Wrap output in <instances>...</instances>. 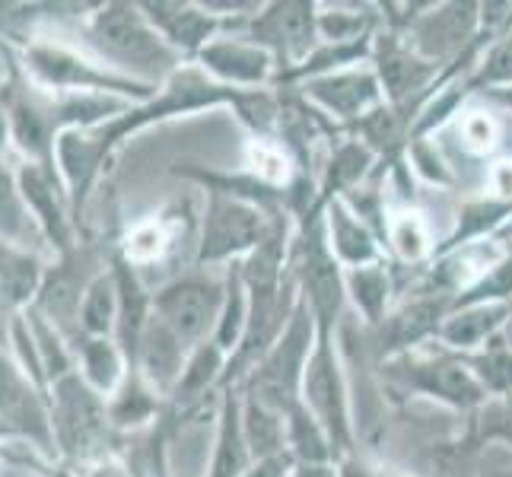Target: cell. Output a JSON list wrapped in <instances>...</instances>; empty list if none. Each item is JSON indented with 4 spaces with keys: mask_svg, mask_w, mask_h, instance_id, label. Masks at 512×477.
<instances>
[{
    "mask_svg": "<svg viewBox=\"0 0 512 477\" xmlns=\"http://www.w3.org/2000/svg\"><path fill=\"white\" fill-rule=\"evenodd\" d=\"M315 338H319V325H315L303 299H296L290 322L284 325L280 338L271 344V350L264 353L258 369L252 373L249 395L287 417V411L303 401L299 398L303 395V373L312 357Z\"/></svg>",
    "mask_w": 512,
    "mask_h": 477,
    "instance_id": "6da1fadb",
    "label": "cell"
},
{
    "mask_svg": "<svg viewBox=\"0 0 512 477\" xmlns=\"http://www.w3.org/2000/svg\"><path fill=\"white\" fill-rule=\"evenodd\" d=\"M303 404L306 411L322 423L334 452L347 455L353 446V423H350V398H347V379L344 366L334 347V331L319 328L312 357L303 373Z\"/></svg>",
    "mask_w": 512,
    "mask_h": 477,
    "instance_id": "7a4b0ae2",
    "label": "cell"
},
{
    "mask_svg": "<svg viewBox=\"0 0 512 477\" xmlns=\"http://www.w3.org/2000/svg\"><path fill=\"white\" fill-rule=\"evenodd\" d=\"M293 274H296L299 299L309 306L315 325L325 331H334V325H338V318L344 312V299H347L344 268L328 245L325 223L315 214L306 226V233L296 242Z\"/></svg>",
    "mask_w": 512,
    "mask_h": 477,
    "instance_id": "3957f363",
    "label": "cell"
},
{
    "mask_svg": "<svg viewBox=\"0 0 512 477\" xmlns=\"http://www.w3.org/2000/svg\"><path fill=\"white\" fill-rule=\"evenodd\" d=\"M249 39L271 51L277 61V80L303 67L312 51L319 48V4L306 0H287V4H268L255 10Z\"/></svg>",
    "mask_w": 512,
    "mask_h": 477,
    "instance_id": "277c9868",
    "label": "cell"
},
{
    "mask_svg": "<svg viewBox=\"0 0 512 477\" xmlns=\"http://www.w3.org/2000/svg\"><path fill=\"white\" fill-rule=\"evenodd\" d=\"M274 220L264 207L233 198V194H210V207L201 233V261L249 258L258 245L274 233Z\"/></svg>",
    "mask_w": 512,
    "mask_h": 477,
    "instance_id": "5b68a950",
    "label": "cell"
},
{
    "mask_svg": "<svg viewBox=\"0 0 512 477\" xmlns=\"http://www.w3.org/2000/svg\"><path fill=\"white\" fill-rule=\"evenodd\" d=\"M398 376L408 382L414 392L427 395L433 401H443L449 408L458 411H471V408H484L487 392L478 382V376L471 373V366L465 357H455V353H398L395 357Z\"/></svg>",
    "mask_w": 512,
    "mask_h": 477,
    "instance_id": "8992f818",
    "label": "cell"
},
{
    "mask_svg": "<svg viewBox=\"0 0 512 477\" xmlns=\"http://www.w3.org/2000/svg\"><path fill=\"white\" fill-rule=\"evenodd\" d=\"M303 99L331 118L357 121V125L385 105V93L376 70L366 67H347V70H334V74L303 80Z\"/></svg>",
    "mask_w": 512,
    "mask_h": 477,
    "instance_id": "52a82bcc",
    "label": "cell"
},
{
    "mask_svg": "<svg viewBox=\"0 0 512 477\" xmlns=\"http://www.w3.org/2000/svg\"><path fill=\"white\" fill-rule=\"evenodd\" d=\"M96 42L109 51L112 58L147 67V70H166L172 64L169 45L156 35V29L147 26V20L134 7H109L96 20Z\"/></svg>",
    "mask_w": 512,
    "mask_h": 477,
    "instance_id": "ba28073f",
    "label": "cell"
},
{
    "mask_svg": "<svg viewBox=\"0 0 512 477\" xmlns=\"http://www.w3.org/2000/svg\"><path fill=\"white\" fill-rule=\"evenodd\" d=\"M481 7L474 4H443L427 7L408 26V42L420 58L439 67V61L449 55H462L465 45L481 39Z\"/></svg>",
    "mask_w": 512,
    "mask_h": 477,
    "instance_id": "9c48e42d",
    "label": "cell"
},
{
    "mask_svg": "<svg viewBox=\"0 0 512 477\" xmlns=\"http://www.w3.org/2000/svg\"><path fill=\"white\" fill-rule=\"evenodd\" d=\"M223 296H226V287L207 284V280H182V284H172L169 290L160 293L156 312H160V322L175 338L182 344H191V341H201L210 328L217 331Z\"/></svg>",
    "mask_w": 512,
    "mask_h": 477,
    "instance_id": "30bf717a",
    "label": "cell"
},
{
    "mask_svg": "<svg viewBox=\"0 0 512 477\" xmlns=\"http://www.w3.org/2000/svg\"><path fill=\"white\" fill-rule=\"evenodd\" d=\"M204 67L223 80L229 90L233 86H245V90H264L268 83L277 80V61L271 51H264L252 39H223V42H210L201 51Z\"/></svg>",
    "mask_w": 512,
    "mask_h": 477,
    "instance_id": "8fae6325",
    "label": "cell"
},
{
    "mask_svg": "<svg viewBox=\"0 0 512 477\" xmlns=\"http://www.w3.org/2000/svg\"><path fill=\"white\" fill-rule=\"evenodd\" d=\"M512 318V303H471V306H452L446 318L436 328V338L446 350L468 357L490 347L500 338L506 322Z\"/></svg>",
    "mask_w": 512,
    "mask_h": 477,
    "instance_id": "7c38bea8",
    "label": "cell"
},
{
    "mask_svg": "<svg viewBox=\"0 0 512 477\" xmlns=\"http://www.w3.org/2000/svg\"><path fill=\"white\" fill-rule=\"evenodd\" d=\"M369 61H376L373 70L382 83L385 102H392V105L420 93L436 74V64L420 58L408 42L398 39V35H382V39H376L373 58Z\"/></svg>",
    "mask_w": 512,
    "mask_h": 477,
    "instance_id": "4fadbf2b",
    "label": "cell"
},
{
    "mask_svg": "<svg viewBox=\"0 0 512 477\" xmlns=\"http://www.w3.org/2000/svg\"><path fill=\"white\" fill-rule=\"evenodd\" d=\"M325 236L334 258L341 261V268H366V264H379L382 261V249H379V236L376 229L366 220H360L350 210V204L344 198H334L325 204Z\"/></svg>",
    "mask_w": 512,
    "mask_h": 477,
    "instance_id": "5bb4252c",
    "label": "cell"
},
{
    "mask_svg": "<svg viewBox=\"0 0 512 477\" xmlns=\"http://www.w3.org/2000/svg\"><path fill=\"white\" fill-rule=\"evenodd\" d=\"M150 20L163 29V35L185 51H204L210 45V35L217 32V20L201 7L188 4H153Z\"/></svg>",
    "mask_w": 512,
    "mask_h": 477,
    "instance_id": "9a60e30c",
    "label": "cell"
},
{
    "mask_svg": "<svg viewBox=\"0 0 512 477\" xmlns=\"http://www.w3.org/2000/svg\"><path fill=\"white\" fill-rule=\"evenodd\" d=\"M242 436H245V446H249V452H252V462L284 458L287 417L249 395L242 404Z\"/></svg>",
    "mask_w": 512,
    "mask_h": 477,
    "instance_id": "2e32d148",
    "label": "cell"
},
{
    "mask_svg": "<svg viewBox=\"0 0 512 477\" xmlns=\"http://www.w3.org/2000/svg\"><path fill=\"white\" fill-rule=\"evenodd\" d=\"M385 242H388V249L395 252V258L408 264H417L436 252L430 223L423 220V214L408 207L392 210V214L385 217Z\"/></svg>",
    "mask_w": 512,
    "mask_h": 477,
    "instance_id": "e0dca14e",
    "label": "cell"
},
{
    "mask_svg": "<svg viewBox=\"0 0 512 477\" xmlns=\"http://www.w3.org/2000/svg\"><path fill=\"white\" fill-rule=\"evenodd\" d=\"M446 303L439 299H417V303L404 306L398 315L385 318V334L392 338V347L398 353H408L414 344H420L423 338L436 334L439 322L446 318Z\"/></svg>",
    "mask_w": 512,
    "mask_h": 477,
    "instance_id": "ac0fdd59",
    "label": "cell"
},
{
    "mask_svg": "<svg viewBox=\"0 0 512 477\" xmlns=\"http://www.w3.org/2000/svg\"><path fill=\"white\" fill-rule=\"evenodd\" d=\"M287 449L296 458V465H328L334 458V446L322 423L315 420L306 404L299 401L287 411Z\"/></svg>",
    "mask_w": 512,
    "mask_h": 477,
    "instance_id": "d6986e66",
    "label": "cell"
},
{
    "mask_svg": "<svg viewBox=\"0 0 512 477\" xmlns=\"http://www.w3.org/2000/svg\"><path fill=\"white\" fill-rule=\"evenodd\" d=\"M140 363L156 385H166L182 373V341L160 318H153L140 334Z\"/></svg>",
    "mask_w": 512,
    "mask_h": 477,
    "instance_id": "ffe728a7",
    "label": "cell"
},
{
    "mask_svg": "<svg viewBox=\"0 0 512 477\" xmlns=\"http://www.w3.org/2000/svg\"><path fill=\"white\" fill-rule=\"evenodd\" d=\"M58 395H61V427L67 433V439H70V443L86 446L102 430L99 401L86 392L77 379H64L61 388H58Z\"/></svg>",
    "mask_w": 512,
    "mask_h": 477,
    "instance_id": "44dd1931",
    "label": "cell"
},
{
    "mask_svg": "<svg viewBox=\"0 0 512 477\" xmlns=\"http://www.w3.org/2000/svg\"><path fill=\"white\" fill-rule=\"evenodd\" d=\"M245 166H249V175L255 182H261L264 188L287 194V188L293 185V172L296 163L284 144H277L271 137H255L245 147Z\"/></svg>",
    "mask_w": 512,
    "mask_h": 477,
    "instance_id": "7402d4cb",
    "label": "cell"
},
{
    "mask_svg": "<svg viewBox=\"0 0 512 477\" xmlns=\"http://www.w3.org/2000/svg\"><path fill=\"white\" fill-rule=\"evenodd\" d=\"M249 462H252V452L245 446V436H242V408L236 401H229L223 408L214 465H210L207 477H245Z\"/></svg>",
    "mask_w": 512,
    "mask_h": 477,
    "instance_id": "603a6c76",
    "label": "cell"
},
{
    "mask_svg": "<svg viewBox=\"0 0 512 477\" xmlns=\"http://www.w3.org/2000/svg\"><path fill=\"white\" fill-rule=\"evenodd\" d=\"M344 287H347V299L357 306V312L366 318V322H382L385 306H388V293H392L388 271L382 261L366 264V268L344 271Z\"/></svg>",
    "mask_w": 512,
    "mask_h": 477,
    "instance_id": "cb8c5ba5",
    "label": "cell"
},
{
    "mask_svg": "<svg viewBox=\"0 0 512 477\" xmlns=\"http://www.w3.org/2000/svg\"><path fill=\"white\" fill-rule=\"evenodd\" d=\"M245 331H249V290H245L242 271H233L226 280V296H223L220 325L214 331V344L223 353L239 350L245 341Z\"/></svg>",
    "mask_w": 512,
    "mask_h": 477,
    "instance_id": "d4e9b609",
    "label": "cell"
},
{
    "mask_svg": "<svg viewBox=\"0 0 512 477\" xmlns=\"http://www.w3.org/2000/svg\"><path fill=\"white\" fill-rule=\"evenodd\" d=\"M369 163H373V150L366 144H344L334 150L331 163L325 169V179H322V198H319V207H325L328 201H334V194H341L347 188L357 185Z\"/></svg>",
    "mask_w": 512,
    "mask_h": 477,
    "instance_id": "484cf974",
    "label": "cell"
},
{
    "mask_svg": "<svg viewBox=\"0 0 512 477\" xmlns=\"http://www.w3.org/2000/svg\"><path fill=\"white\" fill-rule=\"evenodd\" d=\"M455 140L468 156H490L493 150L500 147V121L493 118V112L487 109H468L458 112L455 118Z\"/></svg>",
    "mask_w": 512,
    "mask_h": 477,
    "instance_id": "4316f807",
    "label": "cell"
},
{
    "mask_svg": "<svg viewBox=\"0 0 512 477\" xmlns=\"http://www.w3.org/2000/svg\"><path fill=\"white\" fill-rule=\"evenodd\" d=\"M465 363L484 385L487 398H500V395L512 392V350H506L500 344V338L478 353H468Z\"/></svg>",
    "mask_w": 512,
    "mask_h": 477,
    "instance_id": "83f0119b",
    "label": "cell"
},
{
    "mask_svg": "<svg viewBox=\"0 0 512 477\" xmlns=\"http://www.w3.org/2000/svg\"><path fill=\"white\" fill-rule=\"evenodd\" d=\"M512 86V35H500L487 48L481 70L468 80V90H500Z\"/></svg>",
    "mask_w": 512,
    "mask_h": 477,
    "instance_id": "f1b7e54d",
    "label": "cell"
},
{
    "mask_svg": "<svg viewBox=\"0 0 512 477\" xmlns=\"http://www.w3.org/2000/svg\"><path fill=\"white\" fill-rule=\"evenodd\" d=\"M220 360H223V350L217 344H207L194 353V360L188 363L185 376H182V392L191 398L198 392H207V385L217 379V369H220Z\"/></svg>",
    "mask_w": 512,
    "mask_h": 477,
    "instance_id": "f546056e",
    "label": "cell"
},
{
    "mask_svg": "<svg viewBox=\"0 0 512 477\" xmlns=\"http://www.w3.org/2000/svg\"><path fill=\"white\" fill-rule=\"evenodd\" d=\"M481 436L484 439H503L512 446V392L500 398H487L481 408Z\"/></svg>",
    "mask_w": 512,
    "mask_h": 477,
    "instance_id": "4dcf8cb0",
    "label": "cell"
},
{
    "mask_svg": "<svg viewBox=\"0 0 512 477\" xmlns=\"http://www.w3.org/2000/svg\"><path fill=\"white\" fill-rule=\"evenodd\" d=\"M115 315V287L112 280H99V284L86 296V309H83V322L90 331H109Z\"/></svg>",
    "mask_w": 512,
    "mask_h": 477,
    "instance_id": "1f68e13d",
    "label": "cell"
},
{
    "mask_svg": "<svg viewBox=\"0 0 512 477\" xmlns=\"http://www.w3.org/2000/svg\"><path fill=\"white\" fill-rule=\"evenodd\" d=\"M32 280H35V271L32 264L20 261L7 255L4 249H0V287H4L13 299H20L32 290Z\"/></svg>",
    "mask_w": 512,
    "mask_h": 477,
    "instance_id": "d6a6232c",
    "label": "cell"
},
{
    "mask_svg": "<svg viewBox=\"0 0 512 477\" xmlns=\"http://www.w3.org/2000/svg\"><path fill=\"white\" fill-rule=\"evenodd\" d=\"M86 366H90V376L99 388H112L118 379V357L109 344H93L86 353Z\"/></svg>",
    "mask_w": 512,
    "mask_h": 477,
    "instance_id": "836d02e7",
    "label": "cell"
},
{
    "mask_svg": "<svg viewBox=\"0 0 512 477\" xmlns=\"http://www.w3.org/2000/svg\"><path fill=\"white\" fill-rule=\"evenodd\" d=\"M163 249H166V233L156 223H147V226L134 229V236L128 242V252L137 261H150V258L160 255Z\"/></svg>",
    "mask_w": 512,
    "mask_h": 477,
    "instance_id": "e575fe53",
    "label": "cell"
},
{
    "mask_svg": "<svg viewBox=\"0 0 512 477\" xmlns=\"http://www.w3.org/2000/svg\"><path fill=\"white\" fill-rule=\"evenodd\" d=\"M487 179V191L493 201H506L512 204V159L503 156V159H493V163L487 166L484 172Z\"/></svg>",
    "mask_w": 512,
    "mask_h": 477,
    "instance_id": "d590c367",
    "label": "cell"
},
{
    "mask_svg": "<svg viewBox=\"0 0 512 477\" xmlns=\"http://www.w3.org/2000/svg\"><path fill=\"white\" fill-rule=\"evenodd\" d=\"M26 194L35 201V207L42 210V217H45V223L51 226V229H58L61 233V220H58V207H55V201H51V194H48V185L42 182V175H35V172H26Z\"/></svg>",
    "mask_w": 512,
    "mask_h": 477,
    "instance_id": "8d00e7d4",
    "label": "cell"
},
{
    "mask_svg": "<svg viewBox=\"0 0 512 477\" xmlns=\"http://www.w3.org/2000/svg\"><path fill=\"white\" fill-rule=\"evenodd\" d=\"M45 309L55 312V315H67L70 309H74V287H70L64 277L51 280V284H48V290H45Z\"/></svg>",
    "mask_w": 512,
    "mask_h": 477,
    "instance_id": "74e56055",
    "label": "cell"
},
{
    "mask_svg": "<svg viewBox=\"0 0 512 477\" xmlns=\"http://www.w3.org/2000/svg\"><path fill=\"white\" fill-rule=\"evenodd\" d=\"M284 468H287V458H268V462H255L245 477H284Z\"/></svg>",
    "mask_w": 512,
    "mask_h": 477,
    "instance_id": "f35d334b",
    "label": "cell"
},
{
    "mask_svg": "<svg viewBox=\"0 0 512 477\" xmlns=\"http://www.w3.org/2000/svg\"><path fill=\"white\" fill-rule=\"evenodd\" d=\"M293 477H341V468L328 465H296Z\"/></svg>",
    "mask_w": 512,
    "mask_h": 477,
    "instance_id": "ab89813d",
    "label": "cell"
},
{
    "mask_svg": "<svg viewBox=\"0 0 512 477\" xmlns=\"http://www.w3.org/2000/svg\"><path fill=\"white\" fill-rule=\"evenodd\" d=\"M484 96L490 102H497V105H503V109L512 112V86H500V90H484Z\"/></svg>",
    "mask_w": 512,
    "mask_h": 477,
    "instance_id": "60d3db41",
    "label": "cell"
},
{
    "mask_svg": "<svg viewBox=\"0 0 512 477\" xmlns=\"http://www.w3.org/2000/svg\"><path fill=\"white\" fill-rule=\"evenodd\" d=\"M500 344H503L506 350H512V318H509L506 328H503V334H500Z\"/></svg>",
    "mask_w": 512,
    "mask_h": 477,
    "instance_id": "b9f144b4",
    "label": "cell"
},
{
    "mask_svg": "<svg viewBox=\"0 0 512 477\" xmlns=\"http://www.w3.org/2000/svg\"><path fill=\"white\" fill-rule=\"evenodd\" d=\"M493 239H500V242H509V239H512V220H509V223H506V226L500 229V233L493 236Z\"/></svg>",
    "mask_w": 512,
    "mask_h": 477,
    "instance_id": "7bdbcfd3",
    "label": "cell"
},
{
    "mask_svg": "<svg viewBox=\"0 0 512 477\" xmlns=\"http://www.w3.org/2000/svg\"><path fill=\"white\" fill-rule=\"evenodd\" d=\"M102 477H118V474H115V471H105Z\"/></svg>",
    "mask_w": 512,
    "mask_h": 477,
    "instance_id": "ee69618b",
    "label": "cell"
}]
</instances>
